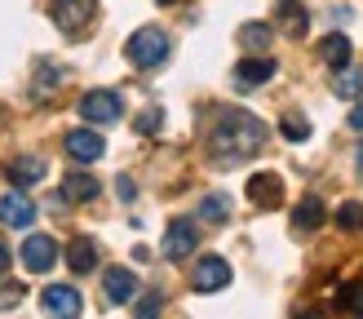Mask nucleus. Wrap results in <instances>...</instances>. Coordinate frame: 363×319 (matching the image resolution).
Masks as SVG:
<instances>
[{"label": "nucleus", "instance_id": "nucleus-1", "mask_svg": "<svg viewBox=\"0 0 363 319\" xmlns=\"http://www.w3.org/2000/svg\"><path fill=\"white\" fill-rule=\"evenodd\" d=\"M262 142H266V124L257 116H248V111H222L213 124V138H208V151L217 164H244L248 155H257L262 151Z\"/></svg>", "mask_w": 363, "mask_h": 319}, {"label": "nucleus", "instance_id": "nucleus-2", "mask_svg": "<svg viewBox=\"0 0 363 319\" xmlns=\"http://www.w3.org/2000/svg\"><path fill=\"white\" fill-rule=\"evenodd\" d=\"M169 35L160 31V27H138L129 35V45H124V58H129L138 71H155V67H164L169 62Z\"/></svg>", "mask_w": 363, "mask_h": 319}, {"label": "nucleus", "instance_id": "nucleus-3", "mask_svg": "<svg viewBox=\"0 0 363 319\" xmlns=\"http://www.w3.org/2000/svg\"><path fill=\"white\" fill-rule=\"evenodd\" d=\"M124 116V98L116 89H94V94L80 98V120L84 124H116Z\"/></svg>", "mask_w": 363, "mask_h": 319}, {"label": "nucleus", "instance_id": "nucleus-4", "mask_svg": "<svg viewBox=\"0 0 363 319\" xmlns=\"http://www.w3.org/2000/svg\"><path fill=\"white\" fill-rule=\"evenodd\" d=\"M94 9H98V0H53L49 18H53V27H58V31L80 35L89 23H94Z\"/></svg>", "mask_w": 363, "mask_h": 319}, {"label": "nucleus", "instance_id": "nucleus-5", "mask_svg": "<svg viewBox=\"0 0 363 319\" xmlns=\"http://www.w3.org/2000/svg\"><path fill=\"white\" fill-rule=\"evenodd\" d=\"M53 262H58V240H53V235H40V230H35V235L23 240V266L31 275L53 271Z\"/></svg>", "mask_w": 363, "mask_h": 319}, {"label": "nucleus", "instance_id": "nucleus-6", "mask_svg": "<svg viewBox=\"0 0 363 319\" xmlns=\"http://www.w3.org/2000/svg\"><path fill=\"white\" fill-rule=\"evenodd\" d=\"M230 284V266L226 257H199L191 266V289L195 293H217V289H226Z\"/></svg>", "mask_w": 363, "mask_h": 319}, {"label": "nucleus", "instance_id": "nucleus-7", "mask_svg": "<svg viewBox=\"0 0 363 319\" xmlns=\"http://www.w3.org/2000/svg\"><path fill=\"white\" fill-rule=\"evenodd\" d=\"M40 306L45 315H58V319H76L84 310V297L71 289V284H49V289L40 293Z\"/></svg>", "mask_w": 363, "mask_h": 319}, {"label": "nucleus", "instance_id": "nucleus-8", "mask_svg": "<svg viewBox=\"0 0 363 319\" xmlns=\"http://www.w3.org/2000/svg\"><path fill=\"white\" fill-rule=\"evenodd\" d=\"M195 244H199V230H195V222H173L169 230H164V244H160V253H164L169 262H186L191 253H195Z\"/></svg>", "mask_w": 363, "mask_h": 319}, {"label": "nucleus", "instance_id": "nucleus-9", "mask_svg": "<svg viewBox=\"0 0 363 319\" xmlns=\"http://www.w3.org/2000/svg\"><path fill=\"white\" fill-rule=\"evenodd\" d=\"M62 147H67V155L76 160V164H94V160L106 155V142H102V133H94V129H71Z\"/></svg>", "mask_w": 363, "mask_h": 319}, {"label": "nucleus", "instance_id": "nucleus-10", "mask_svg": "<svg viewBox=\"0 0 363 319\" xmlns=\"http://www.w3.org/2000/svg\"><path fill=\"white\" fill-rule=\"evenodd\" d=\"M270 76H275V58H266V53H248V58H240V67H235V84H240V94L266 84Z\"/></svg>", "mask_w": 363, "mask_h": 319}, {"label": "nucleus", "instance_id": "nucleus-11", "mask_svg": "<svg viewBox=\"0 0 363 319\" xmlns=\"http://www.w3.org/2000/svg\"><path fill=\"white\" fill-rule=\"evenodd\" d=\"M31 222H35V204L27 200L23 191L0 195V226H9V230H27Z\"/></svg>", "mask_w": 363, "mask_h": 319}, {"label": "nucleus", "instance_id": "nucleus-12", "mask_svg": "<svg viewBox=\"0 0 363 319\" xmlns=\"http://www.w3.org/2000/svg\"><path fill=\"white\" fill-rule=\"evenodd\" d=\"M244 195H248L257 208H279V204H284V182H279L275 173H252L248 186H244Z\"/></svg>", "mask_w": 363, "mask_h": 319}, {"label": "nucleus", "instance_id": "nucleus-13", "mask_svg": "<svg viewBox=\"0 0 363 319\" xmlns=\"http://www.w3.org/2000/svg\"><path fill=\"white\" fill-rule=\"evenodd\" d=\"M102 293H106L111 306H124V301H133V293H138V275L129 266H111V271L102 275Z\"/></svg>", "mask_w": 363, "mask_h": 319}, {"label": "nucleus", "instance_id": "nucleus-14", "mask_svg": "<svg viewBox=\"0 0 363 319\" xmlns=\"http://www.w3.org/2000/svg\"><path fill=\"white\" fill-rule=\"evenodd\" d=\"M45 173H49V164H45L40 155H18V160H9V164H5V177H9L13 186H35Z\"/></svg>", "mask_w": 363, "mask_h": 319}, {"label": "nucleus", "instance_id": "nucleus-15", "mask_svg": "<svg viewBox=\"0 0 363 319\" xmlns=\"http://www.w3.org/2000/svg\"><path fill=\"white\" fill-rule=\"evenodd\" d=\"M67 266H71L76 275H89V271L98 266V244L89 240V235H76V240L67 244Z\"/></svg>", "mask_w": 363, "mask_h": 319}, {"label": "nucleus", "instance_id": "nucleus-16", "mask_svg": "<svg viewBox=\"0 0 363 319\" xmlns=\"http://www.w3.org/2000/svg\"><path fill=\"white\" fill-rule=\"evenodd\" d=\"M98 177L94 173H67L62 177V195H67V200L71 204H89V200H98Z\"/></svg>", "mask_w": 363, "mask_h": 319}, {"label": "nucleus", "instance_id": "nucleus-17", "mask_svg": "<svg viewBox=\"0 0 363 319\" xmlns=\"http://www.w3.org/2000/svg\"><path fill=\"white\" fill-rule=\"evenodd\" d=\"M350 40H346V35H341V31H333V35H323V40H319V58L323 62H328L333 71H341V67H350Z\"/></svg>", "mask_w": 363, "mask_h": 319}, {"label": "nucleus", "instance_id": "nucleus-18", "mask_svg": "<svg viewBox=\"0 0 363 319\" xmlns=\"http://www.w3.org/2000/svg\"><path fill=\"white\" fill-rule=\"evenodd\" d=\"M319 226H323V200L319 195H306L293 208V230H319Z\"/></svg>", "mask_w": 363, "mask_h": 319}, {"label": "nucleus", "instance_id": "nucleus-19", "mask_svg": "<svg viewBox=\"0 0 363 319\" xmlns=\"http://www.w3.org/2000/svg\"><path fill=\"white\" fill-rule=\"evenodd\" d=\"M270 35H275V31H270V23H244L240 27V45L248 53H266L270 49Z\"/></svg>", "mask_w": 363, "mask_h": 319}, {"label": "nucleus", "instance_id": "nucleus-20", "mask_svg": "<svg viewBox=\"0 0 363 319\" xmlns=\"http://www.w3.org/2000/svg\"><path fill=\"white\" fill-rule=\"evenodd\" d=\"M306 27H311V18H306V9L297 5V0H293V5H284V13H279V31L293 35V40H301Z\"/></svg>", "mask_w": 363, "mask_h": 319}, {"label": "nucleus", "instance_id": "nucleus-21", "mask_svg": "<svg viewBox=\"0 0 363 319\" xmlns=\"http://www.w3.org/2000/svg\"><path fill=\"white\" fill-rule=\"evenodd\" d=\"M333 94L354 102V98L363 94V76H359V71H350V67H341V71H337V80H333Z\"/></svg>", "mask_w": 363, "mask_h": 319}, {"label": "nucleus", "instance_id": "nucleus-22", "mask_svg": "<svg viewBox=\"0 0 363 319\" xmlns=\"http://www.w3.org/2000/svg\"><path fill=\"white\" fill-rule=\"evenodd\" d=\"M199 218L204 222H226L230 218V200L226 195H204V200H199Z\"/></svg>", "mask_w": 363, "mask_h": 319}, {"label": "nucleus", "instance_id": "nucleus-23", "mask_svg": "<svg viewBox=\"0 0 363 319\" xmlns=\"http://www.w3.org/2000/svg\"><path fill=\"white\" fill-rule=\"evenodd\" d=\"M333 222H337L341 230H363V204H359V200H346V204L333 213Z\"/></svg>", "mask_w": 363, "mask_h": 319}, {"label": "nucleus", "instance_id": "nucleus-24", "mask_svg": "<svg viewBox=\"0 0 363 319\" xmlns=\"http://www.w3.org/2000/svg\"><path fill=\"white\" fill-rule=\"evenodd\" d=\"M279 133L288 142H306V138H311V120H306V116H284L279 120Z\"/></svg>", "mask_w": 363, "mask_h": 319}, {"label": "nucleus", "instance_id": "nucleus-25", "mask_svg": "<svg viewBox=\"0 0 363 319\" xmlns=\"http://www.w3.org/2000/svg\"><path fill=\"white\" fill-rule=\"evenodd\" d=\"M341 301H346V310H354V315H363V279H354V284H346V289H341Z\"/></svg>", "mask_w": 363, "mask_h": 319}, {"label": "nucleus", "instance_id": "nucleus-26", "mask_svg": "<svg viewBox=\"0 0 363 319\" xmlns=\"http://www.w3.org/2000/svg\"><path fill=\"white\" fill-rule=\"evenodd\" d=\"M23 284H0V310H13L18 306V301H23Z\"/></svg>", "mask_w": 363, "mask_h": 319}, {"label": "nucleus", "instance_id": "nucleus-27", "mask_svg": "<svg viewBox=\"0 0 363 319\" xmlns=\"http://www.w3.org/2000/svg\"><path fill=\"white\" fill-rule=\"evenodd\" d=\"M160 120H164V111H160V106L142 111V116H138V133H155V129H160Z\"/></svg>", "mask_w": 363, "mask_h": 319}, {"label": "nucleus", "instance_id": "nucleus-28", "mask_svg": "<svg viewBox=\"0 0 363 319\" xmlns=\"http://www.w3.org/2000/svg\"><path fill=\"white\" fill-rule=\"evenodd\" d=\"M160 306H164V297H160V293H147V297L133 306V315H160Z\"/></svg>", "mask_w": 363, "mask_h": 319}, {"label": "nucleus", "instance_id": "nucleus-29", "mask_svg": "<svg viewBox=\"0 0 363 319\" xmlns=\"http://www.w3.org/2000/svg\"><path fill=\"white\" fill-rule=\"evenodd\" d=\"M116 191H120V200H133V177H116Z\"/></svg>", "mask_w": 363, "mask_h": 319}, {"label": "nucleus", "instance_id": "nucleus-30", "mask_svg": "<svg viewBox=\"0 0 363 319\" xmlns=\"http://www.w3.org/2000/svg\"><path fill=\"white\" fill-rule=\"evenodd\" d=\"M350 129L363 133V98H354V111H350Z\"/></svg>", "mask_w": 363, "mask_h": 319}, {"label": "nucleus", "instance_id": "nucleus-31", "mask_svg": "<svg viewBox=\"0 0 363 319\" xmlns=\"http://www.w3.org/2000/svg\"><path fill=\"white\" fill-rule=\"evenodd\" d=\"M9 262H13V257H9V248H5V244H0V275H5V271H9Z\"/></svg>", "mask_w": 363, "mask_h": 319}, {"label": "nucleus", "instance_id": "nucleus-32", "mask_svg": "<svg viewBox=\"0 0 363 319\" xmlns=\"http://www.w3.org/2000/svg\"><path fill=\"white\" fill-rule=\"evenodd\" d=\"M359 169H363V151H359Z\"/></svg>", "mask_w": 363, "mask_h": 319}, {"label": "nucleus", "instance_id": "nucleus-33", "mask_svg": "<svg viewBox=\"0 0 363 319\" xmlns=\"http://www.w3.org/2000/svg\"><path fill=\"white\" fill-rule=\"evenodd\" d=\"M279 5H293V0H279Z\"/></svg>", "mask_w": 363, "mask_h": 319}]
</instances>
